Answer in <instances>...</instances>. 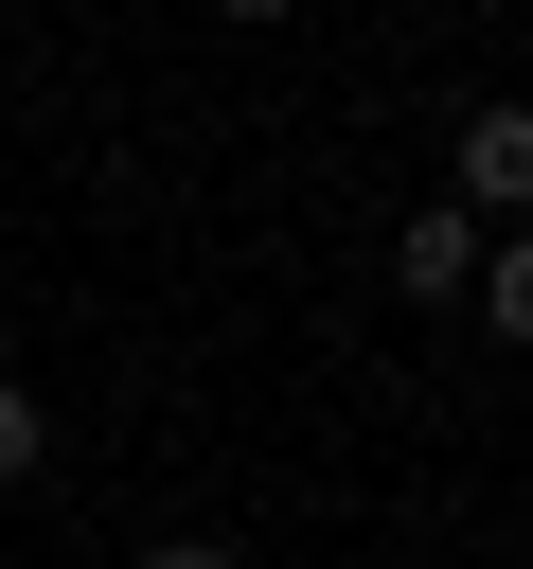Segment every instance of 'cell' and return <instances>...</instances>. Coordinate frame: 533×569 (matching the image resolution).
Instances as JSON below:
<instances>
[{
	"mask_svg": "<svg viewBox=\"0 0 533 569\" xmlns=\"http://www.w3.org/2000/svg\"><path fill=\"white\" fill-rule=\"evenodd\" d=\"M515 196H533V107H480V124H462V196H444V213H515Z\"/></svg>",
	"mask_w": 533,
	"mask_h": 569,
	"instance_id": "cell-1",
	"label": "cell"
},
{
	"mask_svg": "<svg viewBox=\"0 0 533 569\" xmlns=\"http://www.w3.org/2000/svg\"><path fill=\"white\" fill-rule=\"evenodd\" d=\"M391 284H409V302H462V284H480V213H444V196H426V213L391 231Z\"/></svg>",
	"mask_w": 533,
	"mask_h": 569,
	"instance_id": "cell-2",
	"label": "cell"
},
{
	"mask_svg": "<svg viewBox=\"0 0 533 569\" xmlns=\"http://www.w3.org/2000/svg\"><path fill=\"white\" fill-rule=\"evenodd\" d=\"M462 320H480V338H533V249H497V231H480V284H462Z\"/></svg>",
	"mask_w": 533,
	"mask_h": 569,
	"instance_id": "cell-3",
	"label": "cell"
},
{
	"mask_svg": "<svg viewBox=\"0 0 533 569\" xmlns=\"http://www.w3.org/2000/svg\"><path fill=\"white\" fill-rule=\"evenodd\" d=\"M36 445H53V427H36V391H18V373H0V498H18V480H36Z\"/></svg>",
	"mask_w": 533,
	"mask_h": 569,
	"instance_id": "cell-4",
	"label": "cell"
},
{
	"mask_svg": "<svg viewBox=\"0 0 533 569\" xmlns=\"http://www.w3.org/2000/svg\"><path fill=\"white\" fill-rule=\"evenodd\" d=\"M142 569H249V551H231V533H178V551H142Z\"/></svg>",
	"mask_w": 533,
	"mask_h": 569,
	"instance_id": "cell-5",
	"label": "cell"
},
{
	"mask_svg": "<svg viewBox=\"0 0 533 569\" xmlns=\"http://www.w3.org/2000/svg\"><path fill=\"white\" fill-rule=\"evenodd\" d=\"M213 18H302V0H213Z\"/></svg>",
	"mask_w": 533,
	"mask_h": 569,
	"instance_id": "cell-6",
	"label": "cell"
}]
</instances>
